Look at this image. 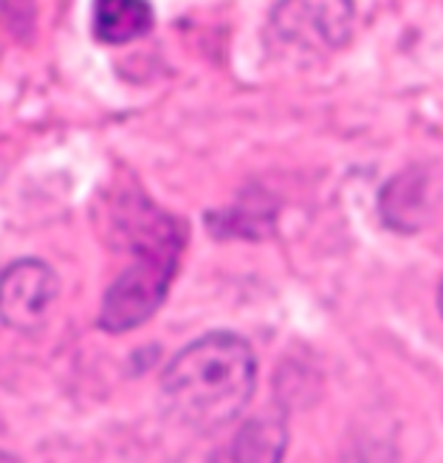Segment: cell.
Listing matches in <instances>:
<instances>
[{
  "label": "cell",
  "mask_w": 443,
  "mask_h": 463,
  "mask_svg": "<svg viewBox=\"0 0 443 463\" xmlns=\"http://www.w3.org/2000/svg\"><path fill=\"white\" fill-rule=\"evenodd\" d=\"M440 311H443V286H440Z\"/></svg>",
  "instance_id": "8"
},
{
  "label": "cell",
  "mask_w": 443,
  "mask_h": 463,
  "mask_svg": "<svg viewBox=\"0 0 443 463\" xmlns=\"http://www.w3.org/2000/svg\"><path fill=\"white\" fill-rule=\"evenodd\" d=\"M288 449V430L279 419H254L249 421L231 447L235 463H283V455Z\"/></svg>",
  "instance_id": "6"
},
{
  "label": "cell",
  "mask_w": 443,
  "mask_h": 463,
  "mask_svg": "<svg viewBox=\"0 0 443 463\" xmlns=\"http://www.w3.org/2000/svg\"><path fill=\"white\" fill-rule=\"evenodd\" d=\"M60 283L42 260H17L0 274V322L14 331H34L49 317Z\"/></svg>",
  "instance_id": "4"
},
{
  "label": "cell",
  "mask_w": 443,
  "mask_h": 463,
  "mask_svg": "<svg viewBox=\"0 0 443 463\" xmlns=\"http://www.w3.org/2000/svg\"><path fill=\"white\" fill-rule=\"evenodd\" d=\"M353 26V0H279L269 17V37L299 54H331L344 49Z\"/></svg>",
  "instance_id": "3"
},
{
  "label": "cell",
  "mask_w": 443,
  "mask_h": 463,
  "mask_svg": "<svg viewBox=\"0 0 443 463\" xmlns=\"http://www.w3.org/2000/svg\"><path fill=\"white\" fill-rule=\"evenodd\" d=\"M116 223L127 260L105 291L99 322L110 334H125L145 326L165 303L184 251V229L145 201L133 203Z\"/></svg>",
  "instance_id": "1"
},
{
  "label": "cell",
  "mask_w": 443,
  "mask_h": 463,
  "mask_svg": "<svg viewBox=\"0 0 443 463\" xmlns=\"http://www.w3.org/2000/svg\"><path fill=\"white\" fill-rule=\"evenodd\" d=\"M258 362L246 339L206 334L167 364L161 392L170 410L193 427H223L249 404Z\"/></svg>",
  "instance_id": "2"
},
{
  "label": "cell",
  "mask_w": 443,
  "mask_h": 463,
  "mask_svg": "<svg viewBox=\"0 0 443 463\" xmlns=\"http://www.w3.org/2000/svg\"><path fill=\"white\" fill-rule=\"evenodd\" d=\"M0 463H20V460L12 458V455H6V452H0Z\"/></svg>",
  "instance_id": "7"
},
{
  "label": "cell",
  "mask_w": 443,
  "mask_h": 463,
  "mask_svg": "<svg viewBox=\"0 0 443 463\" xmlns=\"http://www.w3.org/2000/svg\"><path fill=\"white\" fill-rule=\"evenodd\" d=\"M153 29L147 0H97L93 4V34L108 45H122Z\"/></svg>",
  "instance_id": "5"
}]
</instances>
